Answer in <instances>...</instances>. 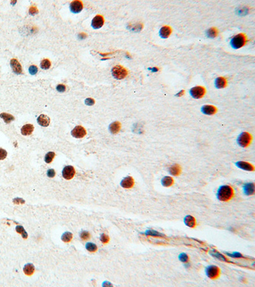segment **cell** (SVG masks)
Masks as SVG:
<instances>
[{
  "label": "cell",
  "mask_w": 255,
  "mask_h": 287,
  "mask_svg": "<svg viewBox=\"0 0 255 287\" xmlns=\"http://www.w3.org/2000/svg\"><path fill=\"white\" fill-rule=\"evenodd\" d=\"M146 235L152 237H163V234L157 232L155 230H148L146 232Z\"/></svg>",
  "instance_id": "cell-29"
},
{
  "label": "cell",
  "mask_w": 255,
  "mask_h": 287,
  "mask_svg": "<svg viewBox=\"0 0 255 287\" xmlns=\"http://www.w3.org/2000/svg\"><path fill=\"white\" fill-rule=\"evenodd\" d=\"M112 74L114 78L117 79H123L128 75V71L122 66L117 65L112 70Z\"/></svg>",
  "instance_id": "cell-2"
},
{
  "label": "cell",
  "mask_w": 255,
  "mask_h": 287,
  "mask_svg": "<svg viewBox=\"0 0 255 287\" xmlns=\"http://www.w3.org/2000/svg\"><path fill=\"white\" fill-rule=\"evenodd\" d=\"M251 139V135L247 132L242 133L238 138V143L241 147H247L250 144Z\"/></svg>",
  "instance_id": "cell-4"
},
{
  "label": "cell",
  "mask_w": 255,
  "mask_h": 287,
  "mask_svg": "<svg viewBox=\"0 0 255 287\" xmlns=\"http://www.w3.org/2000/svg\"><path fill=\"white\" fill-rule=\"evenodd\" d=\"M16 232L19 233H21L22 235V237H23L24 239H27L28 238V233L26 232L25 229L21 225H18L15 228Z\"/></svg>",
  "instance_id": "cell-28"
},
{
  "label": "cell",
  "mask_w": 255,
  "mask_h": 287,
  "mask_svg": "<svg viewBox=\"0 0 255 287\" xmlns=\"http://www.w3.org/2000/svg\"><path fill=\"white\" fill-rule=\"evenodd\" d=\"M181 168L180 167V165H179L177 164L173 165L170 167L169 169L170 174L174 176H178V175H179L180 173H181Z\"/></svg>",
  "instance_id": "cell-21"
},
{
  "label": "cell",
  "mask_w": 255,
  "mask_h": 287,
  "mask_svg": "<svg viewBox=\"0 0 255 287\" xmlns=\"http://www.w3.org/2000/svg\"><path fill=\"white\" fill-rule=\"evenodd\" d=\"M184 222L186 226L189 227V228H194L196 227V220L193 216L191 215H188L184 218Z\"/></svg>",
  "instance_id": "cell-15"
},
{
  "label": "cell",
  "mask_w": 255,
  "mask_h": 287,
  "mask_svg": "<svg viewBox=\"0 0 255 287\" xmlns=\"http://www.w3.org/2000/svg\"><path fill=\"white\" fill-rule=\"evenodd\" d=\"M55 170L54 169H49V170H48L47 171V176L49 177H51V178H52V177H54L55 176Z\"/></svg>",
  "instance_id": "cell-44"
},
{
  "label": "cell",
  "mask_w": 255,
  "mask_h": 287,
  "mask_svg": "<svg viewBox=\"0 0 255 287\" xmlns=\"http://www.w3.org/2000/svg\"><path fill=\"white\" fill-rule=\"evenodd\" d=\"M210 253H211V255L216 257V258H217L219 260H221V261H224V262L227 261V259L225 258V256H223V255H221V254L219 252H217L216 250H212Z\"/></svg>",
  "instance_id": "cell-27"
},
{
  "label": "cell",
  "mask_w": 255,
  "mask_h": 287,
  "mask_svg": "<svg viewBox=\"0 0 255 287\" xmlns=\"http://www.w3.org/2000/svg\"><path fill=\"white\" fill-rule=\"evenodd\" d=\"M13 202H14L15 204H17V205H19V204H24L25 201L22 199H21V198H15V199H14V200H13Z\"/></svg>",
  "instance_id": "cell-40"
},
{
  "label": "cell",
  "mask_w": 255,
  "mask_h": 287,
  "mask_svg": "<svg viewBox=\"0 0 255 287\" xmlns=\"http://www.w3.org/2000/svg\"><path fill=\"white\" fill-rule=\"evenodd\" d=\"M73 238V234L71 232H67L63 234V236L61 237V239L63 242L65 243H69L71 241V240Z\"/></svg>",
  "instance_id": "cell-26"
},
{
  "label": "cell",
  "mask_w": 255,
  "mask_h": 287,
  "mask_svg": "<svg viewBox=\"0 0 255 287\" xmlns=\"http://www.w3.org/2000/svg\"><path fill=\"white\" fill-rule=\"evenodd\" d=\"M6 156H7V152L5 149L0 148V160H5Z\"/></svg>",
  "instance_id": "cell-38"
},
{
  "label": "cell",
  "mask_w": 255,
  "mask_h": 287,
  "mask_svg": "<svg viewBox=\"0 0 255 287\" xmlns=\"http://www.w3.org/2000/svg\"><path fill=\"white\" fill-rule=\"evenodd\" d=\"M172 33V29L171 28L169 27V26H163L161 29H160L159 34L160 36L163 38H168L170 35Z\"/></svg>",
  "instance_id": "cell-19"
},
{
  "label": "cell",
  "mask_w": 255,
  "mask_h": 287,
  "mask_svg": "<svg viewBox=\"0 0 255 287\" xmlns=\"http://www.w3.org/2000/svg\"><path fill=\"white\" fill-rule=\"evenodd\" d=\"M184 93V91H180L179 93H178L177 95H176V96H177V97H181V96Z\"/></svg>",
  "instance_id": "cell-46"
},
{
  "label": "cell",
  "mask_w": 255,
  "mask_h": 287,
  "mask_svg": "<svg viewBox=\"0 0 255 287\" xmlns=\"http://www.w3.org/2000/svg\"><path fill=\"white\" fill-rule=\"evenodd\" d=\"M206 274L209 278L217 279L220 275V269L216 265H209L206 269Z\"/></svg>",
  "instance_id": "cell-5"
},
{
  "label": "cell",
  "mask_w": 255,
  "mask_h": 287,
  "mask_svg": "<svg viewBox=\"0 0 255 287\" xmlns=\"http://www.w3.org/2000/svg\"><path fill=\"white\" fill-rule=\"evenodd\" d=\"M231 255V256H233V257H235V258H240V257H242V255H240V254L239 253H237V252H235V253H233V255Z\"/></svg>",
  "instance_id": "cell-45"
},
{
  "label": "cell",
  "mask_w": 255,
  "mask_h": 287,
  "mask_svg": "<svg viewBox=\"0 0 255 287\" xmlns=\"http://www.w3.org/2000/svg\"><path fill=\"white\" fill-rule=\"evenodd\" d=\"M216 87L219 89L224 88L227 85V80L224 77H218L215 81Z\"/></svg>",
  "instance_id": "cell-22"
},
{
  "label": "cell",
  "mask_w": 255,
  "mask_h": 287,
  "mask_svg": "<svg viewBox=\"0 0 255 287\" xmlns=\"http://www.w3.org/2000/svg\"><path fill=\"white\" fill-rule=\"evenodd\" d=\"M55 157V153L54 152H49L45 156V161L47 163H51L53 160L54 158Z\"/></svg>",
  "instance_id": "cell-33"
},
{
  "label": "cell",
  "mask_w": 255,
  "mask_h": 287,
  "mask_svg": "<svg viewBox=\"0 0 255 287\" xmlns=\"http://www.w3.org/2000/svg\"><path fill=\"white\" fill-rule=\"evenodd\" d=\"M234 195V189L230 186L224 185L221 186L218 191V199L222 202H227L231 200Z\"/></svg>",
  "instance_id": "cell-1"
},
{
  "label": "cell",
  "mask_w": 255,
  "mask_h": 287,
  "mask_svg": "<svg viewBox=\"0 0 255 287\" xmlns=\"http://www.w3.org/2000/svg\"><path fill=\"white\" fill-rule=\"evenodd\" d=\"M254 183H247L244 186V193L247 195H252L254 193Z\"/></svg>",
  "instance_id": "cell-17"
},
{
  "label": "cell",
  "mask_w": 255,
  "mask_h": 287,
  "mask_svg": "<svg viewBox=\"0 0 255 287\" xmlns=\"http://www.w3.org/2000/svg\"><path fill=\"white\" fill-rule=\"evenodd\" d=\"M174 179H173V178L170 176H165L163 177L161 180L162 185L165 187L171 186L172 184H174Z\"/></svg>",
  "instance_id": "cell-24"
},
{
  "label": "cell",
  "mask_w": 255,
  "mask_h": 287,
  "mask_svg": "<svg viewBox=\"0 0 255 287\" xmlns=\"http://www.w3.org/2000/svg\"><path fill=\"white\" fill-rule=\"evenodd\" d=\"M38 123L42 126L47 127L50 124V118L47 115L41 114L37 119Z\"/></svg>",
  "instance_id": "cell-14"
},
{
  "label": "cell",
  "mask_w": 255,
  "mask_h": 287,
  "mask_svg": "<svg viewBox=\"0 0 255 287\" xmlns=\"http://www.w3.org/2000/svg\"><path fill=\"white\" fill-rule=\"evenodd\" d=\"M86 248L87 251H89L90 252H95L98 249L97 246L95 245V244L91 243H88L86 244Z\"/></svg>",
  "instance_id": "cell-32"
},
{
  "label": "cell",
  "mask_w": 255,
  "mask_h": 287,
  "mask_svg": "<svg viewBox=\"0 0 255 287\" xmlns=\"http://www.w3.org/2000/svg\"><path fill=\"white\" fill-rule=\"evenodd\" d=\"M246 37L243 34H238L231 39V45L235 49H239L245 45Z\"/></svg>",
  "instance_id": "cell-3"
},
{
  "label": "cell",
  "mask_w": 255,
  "mask_h": 287,
  "mask_svg": "<svg viewBox=\"0 0 255 287\" xmlns=\"http://www.w3.org/2000/svg\"><path fill=\"white\" fill-rule=\"evenodd\" d=\"M179 259L181 260L182 262H187L189 260V257L188 255H186V253H181V255L179 256Z\"/></svg>",
  "instance_id": "cell-35"
},
{
  "label": "cell",
  "mask_w": 255,
  "mask_h": 287,
  "mask_svg": "<svg viewBox=\"0 0 255 287\" xmlns=\"http://www.w3.org/2000/svg\"><path fill=\"white\" fill-rule=\"evenodd\" d=\"M202 110L205 114L207 115H213L216 113L217 109L215 107L212 106V105H204V106L202 107Z\"/></svg>",
  "instance_id": "cell-18"
},
{
  "label": "cell",
  "mask_w": 255,
  "mask_h": 287,
  "mask_svg": "<svg viewBox=\"0 0 255 287\" xmlns=\"http://www.w3.org/2000/svg\"><path fill=\"white\" fill-rule=\"evenodd\" d=\"M134 179L131 176H128L122 180L121 183V185L124 188H132L134 186Z\"/></svg>",
  "instance_id": "cell-11"
},
{
  "label": "cell",
  "mask_w": 255,
  "mask_h": 287,
  "mask_svg": "<svg viewBox=\"0 0 255 287\" xmlns=\"http://www.w3.org/2000/svg\"><path fill=\"white\" fill-rule=\"evenodd\" d=\"M71 135L75 138H81L86 135V130L82 126H77L71 131Z\"/></svg>",
  "instance_id": "cell-8"
},
{
  "label": "cell",
  "mask_w": 255,
  "mask_h": 287,
  "mask_svg": "<svg viewBox=\"0 0 255 287\" xmlns=\"http://www.w3.org/2000/svg\"><path fill=\"white\" fill-rule=\"evenodd\" d=\"M236 165L238 168H240V169L247 171H253L254 169V166L252 164L246 162V161H238V162L236 163Z\"/></svg>",
  "instance_id": "cell-13"
},
{
  "label": "cell",
  "mask_w": 255,
  "mask_h": 287,
  "mask_svg": "<svg viewBox=\"0 0 255 287\" xmlns=\"http://www.w3.org/2000/svg\"><path fill=\"white\" fill-rule=\"evenodd\" d=\"M29 72L31 75H35L38 72V68L35 65L30 66L29 68Z\"/></svg>",
  "instance_id": "cell-37"
},
{
  "label": "cell",
  "mask_w": 255,
  "mask_h": 287,
  "mask_svg": "<svg viewBox=\"0 0 255 287\" xmlns=\"http://www.w3.org/2000/svg\"><path fill=\"white\" fill-rule=\"evenodd\" d=\"M94 103H95V101H94L93 98H87L86 100H85V104H86L87 105H89V106H91V105H94Z\"/></svg>",
  "instance_id": "cell-41"
},
{
  "label": "cell",
  "mask_w": 255,
  "mask_h": 287,
  "mask_svg": "<svg viewBox=\"0 0 255 287\" xmlns=\"http://www.w3.org/2000/svg\"><path fill=\"white\" fill-rule=\"evenodd\" d=\"M51 63L47 59H45L44 60H42L40 64L41 68L42 69H44V70H47V69L51 67Z\"/></svg>",
  "instance_id": "cell-30"
},
{
  "label": "cell",
  "mask_w": 255,
  "mask_h": 287,
  "mask_svg": "<svg viewBox=\"0 0 255 287\" xmlns=\"http://www.w3.org/2000/svg\"><path fill=\"white\" fill-rule=\"evenodd\" d=\"M205 93V89L202 86H196L190 90V94L193 97L196 99L201 98Z\"/></svg>",
  "instance_id": "cell-6"
},
{
  "label": "cell",
  "mask_w": 255,
  "mask_h": 287,
  "mask_svg": "<svg viewBox=\"0 0 255 287\" xmlns=\"http://www.w3.org/2000/svg\"><path fill=\"white\" fill-rule=\"evenodd\" d=\"M104 24V19L102 15H98L93 19L91 26L94 29H99L102 28Z\"/></svg>",
  "instance_id": "cell-9"
},
{
  "label": "cell",
  "mask_w": 255,
  "mask_h": 287,
  "mask_svg": "<svg viewBox=\"0 0 255 287\" xmlns=\"http://www.w3.org/2000/svg\"><path fill=\"white\" fill-rule=\"evenodd\" d=\"M34 130V126L31 124H27L24 125L21 128V133L27 136V135H31Z\"/></svg>",
  "instance_id": "cell-16"
},
{
  "label": "cell",
  "mask_w": 255,
  "mask_h": 287,
  "mask_svg": "<svg viewBox=\"0 0 255 287\" xmlns=\"http://www.w3.org/2000/svg\"><path fill=\"white\" fill-rule=\"evenodd\" d=\"M0 117L3 119V121H4L5 123H7V124L10 123V122H12V121H14L15 120L14 117L12 115L10 114H7V113H1V114H0Z\"/></svg>",
  "instance_id": "cell-25"
},
{
  "label": "cell",
  "mask_w": 255,
  "mask_h": 287,
  "mask_svg": "<svg viewBox=\"0 0 255 287\" xmlns=\"http://www.w3.org/2000/svg\"><path fill=\"white\" fill-rule=\"evenodd\" d=\"M109 129L112 134L117 133L121 130V123L118 121L114 122L110 125Z\"/></svg>",
  "instance_id": "cell-20"
},
{
  "label": "cell",
  "mask_w": 255,
  "mask_h": 287,
  "mask_svg": "<svg viewBox=\"0 0 255 287\" xmlns=\"http://www.w3.org/2000/svg\"><path fill=\"white\" fill-rule=\"evenodd\" d=\"M70 8L71 12L77 14L81 12L83 9V4L80 1H73L70 3Z\"/></svg>",
  "instance_id": "cell-10"
},
{
  "label": "cell",
  "mask_w": 255,
  "mask_h": 287,
  "mask_svg": "<svg viewBox=\"0 0 255 287\" xmlns=\"http://www.w3.org/2000/svg\"><path fill=\"white\" fill-rule=\"evenodd\" d=\"M218 30L214 28H212L211 29H209V30L207 31V34L209 37L210 38H215L217 37L218 35Z\"/></svg>",
  "instance_id": "cell-31"
},
{
  "label": "cell",
  "mask_w": 255,
  "mask_h": 287,
  "mask_svg": "<svg viewBox=\"0 0 255 287\" xmlns=\"http://www.w3.org/2000/svg\"><path fill=\"white\" fill-rule=\"evenodd\" d=\"M56 89L58 91L60 92V93H63V92L65 91V90H66V87H65V85H64L63 84H59L57 86Z\"/></svg>",
  "instance_id": "cell-42"
},
{
  "label": "cell",
  "mask_w": 255,
  "mask_h": 287,
  "mask_svg": "<svg viewBox=\"0 0 255 287\" xmlns=\"http://www.w3.org/2000/svg\"><path fill=\"white\" fill-rule=\"evenodd\" d=\"M29 14H30L31 15H35V14H38V9H37V7H36V6H31L30 8H29Z\"/></svg>",
  "instance_id": "cell-39"
},
{
  "label": "cell",
  "mask_w": 255,
  "mask_h": 287,
  "mask_svg": "<svg viewBox=\"0 0 255 287\" xmlns=\"http://www.w3.org/2000/svg\"><path fill=\"white\" fill-rule=\"evenodd\" d=\"M23 271L26 275L29 276H31L35 272V267L32 263H28V264L25 265L23 269Z\"/></svg>",
  "instance_id": "cell-23"
},
{
  "label": "cell",
  "mask_w": 255,
  "mask_h": 287,
  "mask_svg": "<svg viewBox=\"0 0 255 287\" xmlns=\"http://www.w3.org/2000/svg\"><path fill=\"white\" fill-rule=\"evenodd\" d=\"M142 28H143L142 24H137L136 25L133 26V27H132V29H133V30H134V31H138L141 30V29H142Z\"/></svg>",
  "instance_id": "cell-43"
},
{
  "label": "cell",
  "mask_w": 255,
  "mask_h": 287,
  "mask_svg": "<svg viewBox=\"0 0 255 287\" xmlns=\"http://www.w3.org/2000/svg\"><path fill=\"white\" fill-rule=\"evenodd\" d=\"M80 238L84 240H86L90 239V233L87 232V231H82V232L80 233Z\"/></svg>",
  "instance_id": "cell-34"
},
{
  "label": "cell",
  "mask_w": 255,
  "mask_h": 287,
  "mask_svg": "<svg viewBox=\"0 0 255 287\" xmlns=\"http://www.w3.org/2000/svg\"><path fill=\"white\" fill-rule=\"evenodd\" d=\"M62 174H63V177L65 179L70 180L76 174V170L72 166H67L63 169Z\"/></svg>",
  "instance_id": "cell-7"
},
{
  "label": "cell",
  "mask_w": 255,
  "mask_h": 287,
  "mask_svg": "<svg viewBox=\"0 0 255 287\" xmlns=\"http://www.w3.org/2000/svg\"><path fill=\"white\" fill-rule=\"evenodd\" d=\"M10 66L14 73L21 74L22 72V69L21 64L16 59H12L10 61Z\"/></svg>",
  "instance_id": "cell-12"
},
{
  "label": "cell",
  "mask_w": 255,
  "mask_h": 287,
  "mask_svg": "<svg viewBox=\"0 0 255 287\" xmlns=\"http://www.w3.org/2000/svg\"><path fill=\"white\" fill-rule=\"evenodd\" d=\"M100 240H101V241H102L103 244H106V243H108L109 242L110 238H109V236L106 235V234L102 233L100 236Z\"/></svg>",
  "instance_id": "cell-36"
}]
</instances>
